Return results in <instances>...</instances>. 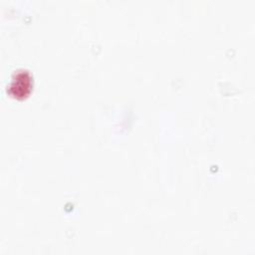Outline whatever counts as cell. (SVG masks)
Here are the masks:
<instances>
[{"mask_svg": "<svg viewBox=\"0 0 255 255\" xmlns=\"http://www.w3.org/2000/svg\"><path fill=\"white\" fill-rule=\"evenodd\" d=\"M31 78L26 72H19L10 85V93L17 98H23L30 93Z\"/></svg>", "mask_w": 255, "mask_h": 255, "instance_id": "6da1fadb", "label": "cell"}]
</instances>
